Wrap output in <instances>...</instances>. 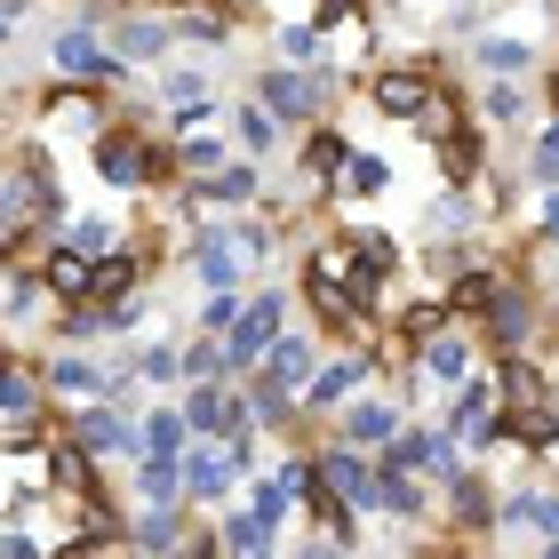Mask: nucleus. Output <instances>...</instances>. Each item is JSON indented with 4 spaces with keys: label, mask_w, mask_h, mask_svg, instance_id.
Returning <instances> with one entry per match:
<instances>
[{
    "label": "nucleus",
    "mask_w": 559,
    "mask_h": 559,
    "mask_svg": "<svg viewBox=\"0 0 559 559\" xmlns=\"http://www.w3.org/2000/svg\"><path fill=\"white\" fill-rule=\"evenodd\" d=\"M72 248H81V257H105V248H112V224H105V216H81V224H72Z\"/></svg>",
    "instance_id": "c85d7f7f"
},
{
    "label": "nucleus",
    "mask_w": 559,
    "mask_h": 559,
    "mask_svg": "<svg viewBox=\"0 0 559 559\" xmlns=\"http://www.w3.org/2000/svg\"><path fill=\"white\" fill-rule=\"evenodd\" d=\"M0 40H9V9H0Z\"/></svg>",
    "instance_id": "ea45409f"
},
{
    "label": "nucleus",
    "mask_w": 559,
    "mask_h": 559,
    "mask_svg": "<svg viewBox=\"0 0 559 559\" xmlns=\"http://www.w3.org/2000/svg\"><path fill=\"white\" fill-rule=\"evenodd\" d=\"M160 24H120V57H160Z\"/></svg>",
    "instance_id": "cd10ccee"
},
{
    "label": "nucleus",
    "mask_w": 559,
    "mask_h": 559,
    "mask_svg": "<svg viewBox=\"0 0 559 559\" xmlns=\"http://www.w3.org/2000/svg\"><path fill=\"white\" fill-rule=\"evenodd\" d=\"M360 376H368V360H360V352H344V360H328V368H320V376H312L304 392H312L320 408H336V400H344L352 384H360Z\"/></svg>",
    "instance_id": "9d476101"
},
{
    "label": "nucleus",
    "mask_w": 559,
    "mask_h": 559,
    "mask_svg": "<svg viewBox=\"0 0 559 559\" xmlns=\"http://www.w3.org/2000/svg\"><path fill=\"white\" fill-rule=\"evenodd\" d=\"M344 185H352V192H384V185H392V168L376 160V152H352V176H344Z\"/></svg>",
    "instance_id": "a878e982"
},
{
    "label": "nucleus",
    "mask_w": 559,
    "mask_h": 559,
    "mask_svg": "<svg viewBox=\"0 0 559 559\" xmlns=\"http://www.w3.org/2000/svg\"><path fill=\"white\" fill-rule=\"evenodd\" d=\"M216 240H224V233H216ZM216 240L200 248V280H209V288H233V280H240V248H216Z\"/></svg>",
    "instance_id": "6ab92c4d"
},
{
    "label": "nucleus",
    "mask_w": 559,
    "mask_h": 559,
    "mask_svg": "<svg viewBox=\"0 0 559 559\" xmlns=\"http://www.w3.org/2000/svg\"><path fill=\"white\" fill-rule=\"evenodd\" d=\"M96 168H105L112 185H144V176H152V152H144V136H129V129H120V136H105V144H96Z\"/></svg>",
    "instance_id": "423d86ee"
},
{
    "label": "nucleus",
    "mask_w": 559,
    "mask_h": 559,
    "mask_svg": "<svg viewBox=\"0 0 559 559\" xmlns=\"http://www.w3.org/2000/svg\"><path fill=\"white\" fill-rule=\"evenodd\" d=\"M224 544H233V559H272V527L248 512V520H224Z\"/></svg>",
    "instance_id": "2eb2a0df"
},
{
    "label": "nucleus",
    "mask_w": 559,
    "mask_h": 559,
    "mask_svg": "<svg viewBox=\"0 0 559 559\" xmlns=\"http://www.w3.org/2000/svg\"><path fill=\"white\" fill-rule=\"evenodd\" d=\"M48 384H57V392H72V400H81V392L96 400V392H105V376H96L88 360H57V368H48Z\"/></svg>",
    "instance_id": "4be33fe9"
},
{
    "label": "nucleus",
    "mask_w": 559,
    "mask_h": 559,
    "mask_svg": "<svg viewBox=\"0 0 559 559\" xmlns=\"http://www.w3.org/2000/svg\"><path fill=\"white\" fill-rule=\"evenodd\" d=\"M264 384H280V392H304V384H312V344L280 328V336L264 344Z\"/></svg>",
    "instance_id": "f03ea898"
},
{
    "label": "nucleus",
    "mask_w": 559,
    "mask_h": 559,
    "mask_svg": "<svg viewBox=\"0 0 559 559\" xmlns=\"http://www.w3.org/2000/svg\"><path fill=\"white\" fill-rule=\"evenodd\" d=\"M368 503H384V512H416L424 496H416V479H408V472H384V479L368 488Z\"/></svg>",
    "instance_id": "aec40b11"
},
{
    "label": "nucleus",
    "mask_w": 559,
    "mask_h": 559,
    "mask_svg": "<svg viewBox=\"0 0 559 559\" xmlns=\"http://www.w3.org/2000/svg\"><path fill=\"white\" fill-rule=\"evenodd\" d=\"M280 336V296H257L240 312V328H233V344H224V360H264V344Z\"/></svg>",
    "instance_id": "7ed1b4c3"
},
{
    "label": "nucleus",
    "mask_w": 559,
    "mask_h": 559,
    "mask_svg": "<svg viewBox=\"0 0 559 559\" xmlns=\"http://www.w3.org/2000/svg\"><path fill=\"white\" fill-rule=\"evenodd\" d=\"M48 288H57V296H88V257H81V248H64V257L48 264Z\"/></svg>",
    "instance_id": "412c9836"
},
{
    "label": "nucleus",
    "mask_w": 559,
    "mask_h": 559,
    "mask_svg": "<svg viewBox=\"0 0 559 559\" xmlns=\"http://www.w3.org/2000/svg\"><path fill=\"white\" fill-rule=\"evenodd\" d=\"M376 105L392 120H424L431 112V81H416V72H376Z\"/></svg>",
    "instance_id": "39448f33"
},
{
    "label": "nucleus",
    "mask_w": 559,
    "mask_h": 559,
    "mask_svg": "<svg viewBox=\"0 0 559 559\" xmlns=\"http://www.w3.org/2000/svg\"><path fill=\"white\" fill-rule=\"evenodd\" d=\"M233 479H240V455L233 448H192L185 455V496L216 503V496H233Z\"/></svg>",
    "instance_id": "f257e3e1"
},
{
    "label": "nucleus",
    "mask_w": 559,
    "mask_h": 559,
    "mask_svg": "<svg viewBox=\"0 0 559 559\" xmlns=\"http://www.w3.org/2000/svg\"><path fill=\"white\" fill-rule=\"evenodd\" d=\"M544 240H559V200H544Z\"/></svg>",
    "instance_id": "58836bf2"
},
{
    "label": "nucleus",
    "mask_w": 559,
    "mask_h": 559,
    "mask_svg": "<svg viewBox=\"0 0 559 559\" xmlns=\"http://www.w3.org/2000/svg\"><path fill=\"white\" fill-rule=\"evenodd\" d=\"M136 368H144V384H160V376H185V360H176V352H168V344H152V352H144V360H136Z\"/></svg>",
    "instance_id": "2f4dec72"
},
{
    "label": "nucleus",
    "mask_w": 559,
    "mask_h": 559,
    "mask_svg": "<svg viewBox=\"0 0 559 559\" xmlns=\"http://www.w3.org/2000/svg\"><path fill=\"white\" fill-rule=\"evenodd\" d=\"M455 440H488V431H496V392L488 384H472V392H455Z\"/></svg>",
    "instance_id": "1a4fd4ad"
},
{
    "label": "nucleus",
    "mask_w": 559,
    "mask_h": 559,
    "mask_svg": "<svg viewBox=\"0 0 559 559\" xmlns=\"http://www.w3.org/2000/svg\"><path fill=\"white\" fill-rule=\"evenodd\" d=\"M248 192H257V168H216L200 185V200H248Z\"/></svg>",
    "instance_id": "393cba45"
},
{
    "label": "nucleus",
    "mask_w": 559,
    "mask_h": 559,
    "mask_svg": "<svg viewBox=\"0 0 559 559\" xmlns=\"http://www.w3.org/2000/svg\"><path fill=\"white\" fill-rule=\"evenodd\" d=\"M280 57L312 64V57H320V33H312V24H288V33H280Z\"/></svg>",
    "instance_id": "c756f323"
},
{
    "label": "nucleus",
    "mask_w": 559,
    "mask_h": 559,
    "mask_svg": "<svg viewBox=\"0 0 559 559\" xmlns=\"http://www.w3.org/2000/svg\"><path fill=\"white\" fill-rule=\"evenodd\" d=\"M185 431H192L185 416H152V424L129 431V448L144 455V464H176V455H185Z\"/></svg>",
    "instance_id": "6e6552de"
},
{
    "label": "nucleus",
    "mask_w": 559,
    "mask_h": 559,
    "mask_svg": "<svg viewBox=\"0 0 559 559\" xmlns=\"http://www.w3.org/2000/svg\"><path fill=\"white\" fill-rule=\"evenodd\" d=\"M129 431L136 424H120L112 408H81V416H72V448H81V455H112V448H129Z\"/></svg>",
    "instance_id": "0eeeda50"
},
{
    "label": "nucleus",
    "mask_w": 559,
    "mask_h": 559,
    "mask_svg": "<svg viewBox=\"0 0 559 559\" xmlns=\"http://www.w3.org/2000/svg\"><path fill=\"white\" fill-rule=\"evenodd\" d=\"M129 280H136V264H129V257H105V264H88V296L120 304V296H129Z\"/></svg>",
    "instance_id": "f3484780"
},
{
    "label": "nucleus",
    "mask_w": 559,
    "mask_h": 559,
    "mask_svg": "<svg viewBox=\"0 0 559 559\" xmlns=\"http://www.w3.org/2000/svg\"><path fill=\"white\" fill-rule=\"evenodd\" d=\"M0 559H40V544H33V536H9V544H0Z\"/></svg>",
    "instance_id": "4c0bfd02"
},
{
    "label": "nucleus",
    "mask_w": 559,
    "mask_h": 559,
    "mask_svg": "<svg viewBox=\"0 0 559 559\" xmlns=\"http://www.w3.org/2000/svg\"><path fill=\"white\" fill-rule=\"evenodd\" d=\"M312 96H320V88L296 81V72H280V64L264 72V112H280V120H288V112H312Z\"/></svg>",
    "instance_id": "f8f14e48"
},
{
    "label": "nucleus",
    "mask_w": 559,
    "mask_h": 559,
    "mask_svg": "<svg viewBox=\"0 0 559 559\" xmlns=\"http://www.w3.org/2000/svg\"><path fill=\"white\" fill-rule=\"evenodd\" d=\"M336 160H344V144H336V136H320L312 152H304V168H336Z\"/></svg>",
    "instance_id": "e433bc0d"
},
{
    "label": "nucleus",
    "mask_w": 559,
    "mask_h": 559,
    "mask_svg": "<svg viewBox=\"0 0 559 559\" xmlns=\"http://www.w3.org/2000/svg\"><path fill=\"white\" fill-rule=\"evenodd\" d=\"M455 512H464V520H488V488H479V479H455Z\"/></svg>",
    "instance_id": "473e14b6"
},
{
    "label": "nucleus",
    "mask_w": 559,
    "mask_h": 559,
    "mask_svg": "<svg viewBox=\"0 0 559 559\" xmlns=\"http://www.w3.org/2000/svg\"><path fill=\"white\" fill-rule=\"evenodd\" d=\"M488 328H496L503 344H520V336H527V304H520L512 288H496V296H488Z\"/></svg>",
    "instance_id": "dca6fc26"
},
{
    "label": "nucleus",
    "mask_w": 559,
    "mask_h": 559,
    "mask_svg": "<svg viewBox=\"0 0 559 559\" xmlns=\"http://www.w3.org/2000/svg\"><path fill=\"white\" fill-rule=\"evenodd\" d=\"M272 136H280L272 112H240V144H248V152H272Z\"/></svg>",
    "instance_id": "7c9ffc66"
},
{
    "label": "nucleus",
    "mask_w": 559,
    "mask_h": 559,
    "mask_svg": "<svg viewBox=\"0 0 559 559\" xmlns=\"http://www.w3.org/2000/svg\"><path fill=\"white\" fill-rule=\"evenodd\" d=\"M344 440L352 448H384L392 440V408H376V400H368V408H352L344 416Z\"/></svg>",
    "instance_id": "4468645a"
},
{
    "label": "nucleus",
    "mask_w": 559,
    "mask_h": 559,
    "mask_svg": "<svg viewBox=\"0 0 559 559\" xmlns=\"http://www.w3.org/2000/svg\"><path fill=\"white\" fill-rule=\"evenodd\" d=\"M200 328H209V336H233V328H240V296H233V288H216L209 304H200Z\"/></svg>",
    "instance_id": "5701e85b"
},
{
    "label": "nucleus",
    "mask_w": 559,
    "mask_h": 559,
    "mask_svg": "<svg viewBox=\"0 0 559 559\" xmlns=\"http://www.w3.org/2000/svg\"><path fill=\"white\" fill-rule=\"evenodd\" d=\"M304 559H336V551H304Z\"/></svg>",
    "instance_id": "a19ab883"
},
{
    "label": "nucleus",
    "mask_w": 559,
    "mask_h": 559,
    "mask_svg": "<svg viewBox=\"0 0 559 559\" xmlns=\"http://www.w3.org/2000/svg\"><path fill=\"white\" fill-rule=\"evenodd\" d=\"M479 64H488V72H503V81H512V72H527V48L496 33V40H479Z\"/></svg>",
    "instance_id": "b1692460"
},
{
    "label": "nucleus",
    "mask_w": 559,
    "mask_h": 559,
    "mask_svg": "<svg viewBox=\"0 0 559 559\" xmlns=\"http://www.w3.org/2000/svg\"><path fill=\"white\" fill-rule=\"evenodd\" d=\"M57 64L72 72V81H105V72H112V57H105L88 33H64V40H57Z\"/></svg>",
    "instance_id": "9b49d317"
},
{
    "label": "nucleus",
    "mask_w": 559,
    "mask_h": 559,
    "mask_svg": "<svg viewBox=\"0 0 559 559\" xmlns=\"http://www.w3.org/2000/svg\"><path fill=\"white\" fill-rule=\"evenodd\" d=\"M424 368H431V376H440V384H455V376H464V368H472V352H464V344H455V336H448V344H431V360H424Z\"/></svg>",
    "instance_id": "bb28decb"
},
{
    "label": "nucleus",
    "mask_w": 559,
    "mask_h": 559,
    "mask_svg": "<svg viewBox=\"0 0 559 559\" xmlns=\"http://www.w3.org/2000/svg\"><path fill=\"white\" fill-rule=\"evenodd\" d=\"M544 559H559V544H544Z\"/></svg>",
    "instance_id": "c03bdc74"
},
{
    "label": "nucleus",
    "mask_w": 559,
    "mask_h": 559,
    "mask_svg": "<svg viewBox=\"0 0 559 559\" xmlns=\"http://www.w3.org/2000/svg\"><path fill=\"white\" fill-rule=\"evenodd\" d=\"M488 296H496V280H464L455 288V304H472V312H488Z\"/></svg>",
    "instance_id": "c9c22d12"
},
{
    "label": "nucleus",
    "mask_w": 559,
    "mask_h": 559,
    "mask_svg": "<svg viewBox=\"0 0 559 559\" xmlns=\"http://www.w3.org/2000/svg\"><path fill=\"white\" fill-rule=\"evenodd\" d=\"M503 520H512V527H536V536L559 544V496H512V503H503Z\"/></svg>",
    "instance_id": "ddd939ff"
},
{
    "label": "nucleus",
    "mask_w": 559,
    "mask_h": 559,
    "mask_svg": "<svg viewBox=\"0 0 559 559\" xmlns=\"http://www.w3.org/2000/svg\"><path fill=\"white\" fill-rule=\"evenodd\" d=\"M536 185H559V120L544 129V152H536Z\"/></svg>",
    "instance_id": "72a5a7b5"
},
{
    "label": "nucleus",
    "mask_w": 559,
    "mask_h": 559,
    "mask_svg": "<svg viewBox=\"0 0 559 559\" xmlns=\"http://www.w3.org/2000/svg\"><path fill=\"white\" fill-rule=\"evenodd\" d=\"M216 368H224V352H216V336H209V344H200L192 360H185V376H216Z\"/></svg>",
    "instance_id": "f704fd0d"
},
{
    "label": "nucleus",
    "mask_w": 559,
    "mask_h": 559,
    "mask_svg": "<svg viewBox=\"0 0 559 559\" xmlns=\"http://www.w3.org/2000/svg\"><path fill=\"white\" fill-rule=\"evenodd\" d=\"M176 559H209V551H176Z\"/></svg>",
    "instance_id": "79ce46f5"
},
{
    "label": "nucleus",
    "mask_w": 559,
    "mask_h": 559,
    "mask_svg": "<svg viewBox=\"0 0 559 559\" xmlns=\"http://www.w3.org/2000/svg\"><path fill=\"white\" fill-rule=\"evenodd\" d=\"M64 559H96V551H64Z\"/></svg>",
    "instance_id": "37998d69"
},
{
    "label": "nucleus",
    "mask_w": 559,
    "mask_h": 559,
    "mask_svg": "<svg viewBox=\"0 0 559 559\" xmlns=\"http://www.w3.org/2000/svg\"><path fill=\"white\" fill-rule=\"evenodd\" d=\"M185 424H192V431H209V440H248V416H240V408H233V400H224L216 384H200V392H192Z\"/></svg>",
    "instance_id": "20e7f679"
},
{
    "label": "nucleus",
    "mask_w": 559,
    "mask_h": 559,
    "mask_svg": "<svg viewBox=\"0 0 559 559\" xmlns=\"http://www.w3.org/2000/svg\"><path fill=\"white\" fill-rule=\"evenodd\" d=\"M512 440H520V448H559V416H551V408H520V416H512Z\"/></svg>",
    "instance_id": "a211bd4d"
}]
</instances>
